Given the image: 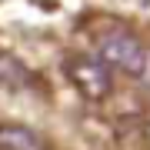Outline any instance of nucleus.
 Listing matches in <instances>:
<instances>
[{"instance_id": "nucleus-2", "label": "nucleus", "mask_w": 150, "mask_h": 150, "mask_svg": "<svg viewBox=\"0 0 150 150\" xmlns=\"http://www.w3.org/2000/svg\"><path fill=\"white\" fill-rule=\"evenodd\" d=\"M67 77L74 80V87L80 90L87 100H103L110 93V67L100 57H70L67 60Z\"/></svg>"}, {"instance_id": "nucleus-3", "label": "nucleus", "mask_w": 150, "mask_h": 150, "mask_svg": "<svg viewBox=\"0 0 150 150\" xmlns=\"http://www.w3.org/2000/svg\"><path fill=\"white\" fill-rule=\"evenodd\" d=\"M0 150H47V140L23 123H0Z\"/></svg>"}, {"instance_id": "nucleus-4", "label": "nucleus", "mask_w": 150, "mask_h": 150, "mask_svg": "<svg viewBox=\"0 0 150 150\" xmlns=\"http://www.w3.org/2000/svg\"><path fill=\"white\" fill-rule=\"evenodd\" d=\"M30 70L20 64L13 54H4L0 50V87H7V90H23V87H30Z\"/></svg>"}, {"instance_id": "nucleus-1", "label": "nucleus", "mask_w": 150, "mask_h": 150, "mask_svg": "<svg viewBox=\"0 0 150 150\" xmlns=\"http://www.w3.org/2000/svg\"><path fill=\"white\" fill-rule=\"evenodd\" d=\"M100 60L107 67H117L130 77H144L147 74V50L130 30L113 27L100 37Z\"/></svg>"}]
</instances>
